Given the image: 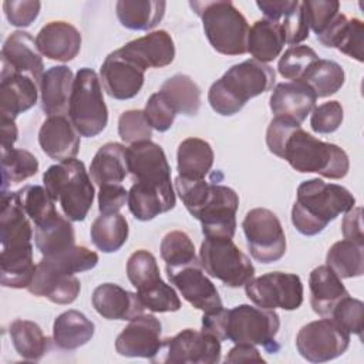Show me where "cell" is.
<instances>
[{
  "label": "cell",
  "instance_id": "cell-1",
  "mask_svg": "<svg viewBox=\"0 0 364 364\" xmlns=\"http://www.w3.org/2000/svg\"><path fill=\"white\" fill-rule=\"evenodd\" d=\"M266 144L273 155L286 159L297 172H314L330 179L348 173L350 161L344 149L314 138L291 119L274 117L266 131Z\"/></svg>",
  "mask_w": 364,
  "mask_h": 364
},
{
  "label": "cell",
  "instance_id": "cell-2",
  "mask_svg": "<svg viewBox=\"0 0 364 364\" xmlns=\"http://www.w3.org/2000/svg\"><path fill=\"white\" fill-rule=\"evenodd\" d=\"M175 189L188 212L200 222L205 237H229L236 232L237 193L222 183L176 176Z\"/></svg>",
  "mask_w": 364,
  "mask_h": 364
},
{
  "label": "cell",
  "instance_id": "cell-3",
  "mask_svg": "<svg viewBox=\"0 0 364 364\" xmlns=\"http://www.w3.org/2000/svg\"><path fill=\"white\" fill-rule=\"evenodd\" d=\"M279 327L280 318L274 310L250 304L203 313L202 317V328L220 341L229 340L235 344L262 346L272 354L280 350V344L276 341Z\"/></svg>",
  "mask_w": 364,
  "mask_h": 364
},
{
  "label": "cell",
  "instance_id": "cell-4",
  "mask_svg": "<svg viewBox=\"0 0 364 364\" xmlns=\"http://www.w3.org/2000/svg\"><path fill=\"white\" fill-rule=\"evenodd\" d=\"M355 206L353 193L341 185L313 178L297 188V198L291 208V223L304 236H314L338 215Z\"/></svg>",
  "mask_w": 364,
  "mask_h": 364
},
{
  "label": "cell",
  "instance_id": "cell-5",
  "mask_svg": "<svg viewBox=\"0 0 364 364\" xmlns=\"http://www.w3.org/2000/svg\"><path fill=\"white\" fill-rule=\"evenodd\" d=\"M276 80L274 70L256 60H246L232 65L219 80H216L208 92V101L212 109L223 117L237 114L245 104L266 91Z\"/></svg>",
  "mask_w": 364,
  "mask_h": 364
},
{
  "label": "cell",
  "instance_id": "cell-6",
  "mask_svg": "<svg viewBox=\"0 0 364 364\" xmlns=\"http://www.w3.org/2000/svg\"><path fill=\"white\" fill-rule=\"evenodd\" d=\"M91 181L84 162L75 158L51 165L43 173L44 188L71 222L84 220L92 206L95 193Z\"/></svg>",
  "mask_w": 364,
  "mask_h": 364
},
{
  "label": "cell",
  "instance_id": "cell-7",
  "mask_svg": "<svg viewBox=\"0 0 364 364\" xmlns=\"http://www.w3.org/2000/svg\"><path fill=\"white\" fill-rule=\"evenodd\" d=\"M189 6L200 17L206 38L218 53L225 55L247 53L250 27L232 1H191Z\"/></svg>",
  "mask_w": 364,
  "mask_h": 364
},
{
  "label": "cell",
  "instance_id": "cell-8",
  "mask_svg": "<svg viewBox=\"0 0 364 364\" xmlns=\"http://www.w3.org/2000/svg\"><path fill=\"white\" fill-rule=\"evenodd\" d=\"M68 118L81 136L101 134L108 122V109L102 97L101 81L88 67L80 68L74 78Z\"/></svg>",
  "mask_w": 364,
  "mask_h": 364
},
{
  "label": "cell",
  "instance_id": "cell-9",
  "mask_svg": "<svg viewBox=\"0 0 364 364\" xmlns=\"http://www.w3.org/2000/svg\"><path fill=\"white\" fill-rule=\"evenodd\" d=\"M199 262L205 273L228 287L245 286L255 276L250 259L229 237H205L199 249Z\"/></svg>",
  "mask_w": 364,
  "mask_h": 364
},
{
  "label": "cell",
  "instance_id": "cell-10",
  "mask_svg": "<svg viewBox=\"0 0 364 364\" xmlns=\"http://www.w3.org/2000/svg\"><path fill=\"white\" fill-rule=\"evenodd\" d=\"M250 255L260 263H274L286 253V235L279 218L266 208L250 209L243 222Z\"/></svg>",
  "mask_w": 364,
  "mask_h": 364
},
{
  "label": "cell",
  "instance_id": "cell-11",
  "mask_svg": "<svg viewBox=\"0 0 364 364\" xmlns=\"http://www.w3.org/2000/svg\"><path fill=\"white\" fill-rule=\"evenodd\" d=\"M220 340L202 330L185 328L173 337L162 340L152 363L215 364L220 361Z\"/></svg>",
  "mask_w": 364,
  "mask_h": 364
},
{
  "label": "cell",
  "instance_id": "cell-12",
  "mask_svg": "<svg viewBox=\"0 0 364 364\" xmlns=\"http://www.w3.org/2000/svg\"><path fill=\"white\" fill-rule=\"evenodd\" d=\"M246 296L257 307L287 311L297 310L303 303V283L294 273L270 272L259 277H252L245 284Z\"/></svg>",
  "mask_w": 364,
  "mask_h": 364
},
{
  "label": "cell",
  "instance_id": "cell-13",
  "mask_svg": "<svg viewBox=\"0 0 364 364\" xmlns=\"http://www.w3.org/2000/svg\"><path fill=\"white\" fill-rule=\"evenodd\" d=\"M350 334L331 318L323 317L304 324L296 337L300 355L310 363H326L346 353Z\"/></svg>",
  "mask_w": 364,
  "mask_h": 364
},
{
  "label": "cell",
  "instance_id": "cell-14",
  "mask_svg": "<svg viewBox=\"0 0 364 364\" xmlns=\"http://www.w3.org/2000/svg\"><path fill=\"white\" fill-rule=\"evenodd\" d=\"M169 282L179 290L182 297L195 309L212 313L223 309L216 286L205 274L200 262L188 263L178 267H165Z\"/></svg>",
  "mask_w": 364,
  "mask_h": 364
},
{
  "label": "cell",
  "instance_id": "cell-15",
  "mask_svg": "<svg viewBox=\"0 0 364 364\" xmlns=\"http://www.w3.org/2000/svg\"><path fill=\"white\" fill-rule=\"evenodd\" d=\"M128 173L134 182L173 191L171 182V166L161 145L142 141L127 148Z\"/></svg>",
  "mask_w": 364,
  "mask_h": 364
},
{
  "label": "cell",
  "instance_id": "cell-16",
  "mask_svg": "<svg viewBox=\"0 0 364 364\" xmlns=\"http://www.w3.org/2000/svg\"><path fill=\"white\" fill-rule=\"evenodd\" d=\"M144 80L145 70L119 50L109 53L100 70V81L105 92L115 100L134 98L141 91Z\"/></svg>",
  "mask_w": 364,
  "mask_h": 364
},
{
  "label": "cell",
  "instance_id": "cell-17",
  "mask_svg": "<svg viewBox=\"0 0 364 364\" xmlns=\"http://www.w3.org/2000/svg\"><path fill=\"white\" fill-rule=\"evenodd\" d=\"M162 324L154 314H139L118 334L115 350L122 357L152 360L162 346Z\"/></svg>",
  "mask_w": 364,
  "mask_h": 364
},
{
  "label": "cell",
  "instance_id": "cell-18",
  "mask_svg": "<svg viewBox=\"0 0 364 364\" xmlns=\"http://www.w3.org/2000/svg\"><path fill=\"white\" fill-rule=\"evenodd\" d=\"M1 73H16L33 78L38 85L44 74L41 53L30 33H11L1 47Z\"/></svg>",
  "mask_w": 364,
  "mask_h": 364
},
{
  "label": "cell",
  "instance_id": "cell-19",
  "mask_svg": "<svg viewBox=\"0 0 364 364\" xmlns=\"http://www.w3.org/2000/svg\"><path fill=\"white\" fill-rule=\"evenodd\" d=\"M27 290L55 304H70L78 297L81 283L74 274L64 273L41 259Z\"/></svg>",
  "mask_w": 364,
  "mask_h": 364
},
{
  "label": "cell",
  "instance_id": "cell-20",
  "mask_svg": "<svg viewBox=\"0 0 364 364\" xmlns=\"http://www.w3.org/2000/svg\"><path fill=\"white\" fill-rule=\"evenodd\" d=\"M38 144L47 156L63 162L77 156L81 141L80 134L65 115H54L41 124Z\"/></svg>",
  "mask_w": 364,
  "mask_h": 364
},
{
  "label": "cell",
  "instance_id": "cell-21",
  "mask_svg": "<svg viewBox=\"0 0 364 364\" xmlns=\"http://www.w3.org/2000/svg\"><path fill=\"white\" fill-rule=\"evenodd\" d=\"M125 57L146 68H162L169 65L175 58V44L171 34L165 30H156L148 33L139 38H135L121 48H118Z\"/></svg>",
  "mask_w": 364,
  "mask_h": 364
},
{
  "label": "cell",
  "instance_id": "cell-22",
  "mask_svg": "<svg viewBox=\"0 0 364 364\" xmlns=\"http://www.w3.org/2000/svg\"><path fill=\"white\" fill-rule=\"evenodd\" d=\"M314 91L301 81L280 82L270 95V109L274 117H282L301 124L316 107Z\"/></svg>",
  "mask_w": 364,
  "mask_h": 364
},
{
  "label": "cell",
  "instance_id": "cell-23",
  "mask_svg": "<svg viewBox=\"0 0 364 364\" xmlns=\"http://www.w3.org/2000/svg\"><path fill=\"white\" fill-rule=\"evenodd\" d=\"M80 31L67 21H50L37 34L36 44L41 55L67 63L77 57L81 48Z\"/></svg>",
  "mask_w": 364,
  "mask_h": 364
},
{
  "label": "cell",
  "instance_id": "cell-24",
  "mask_svg": "<svg viewBox=\"0 0 364 364\" xmlns=\"http://www.w3.org/2000/svg\"><path fill=\"white\" fill-rule=\"evenodd\" d=\"M95 311L107 320H132L144 313L145 307L136 293L114 283H102L91 296Z\"/></svg>",
  "mask_w": 364,
  "mask_h": 364
},
{
  "label": "cell",
  "instance_id": "cell-25",
  "mask_svg": "<svg viewBox=\"0 0 364 364\" xmlns=\"http://www.w3.org/2000/svg\"><path fill=\"white\" fill-rule=\"evenodd\" d=\"M38 84L23 74H0V114L1 118L16 119L21 112L36 105Z\"/></svg>",
  "mask_w": 364,
  "mask_h": 364
},
{
  "label": "cell",
  "instance_id": "cell-26",
  "mask_svg": "<svg viewBox=\"0 0 364 364\" xmlns=\"http://www.w3.org/2000/svg\"><path fill=\"white\" fill-rule=\"evenodd\" d=\"M74 78L67 65H54L44 71L38 87L41 108L48 117L68 114Z\"/></svg>",
  "mask_w": 364,
  "mask_h": 364
},
{
  "label": "cell",
  "instance_id": "cell-27",
  "mask_svg": "<svg viewBox=\"0 0 364 364\" xmlns=\"http://www.w3.org/2000/svg\"><path fill=\"white\" fill-rule=\"evenodd\" d=\"M363 36L364 24L360 18H347L338 13L334 20L317 36V40L331 48H337L343 54L363 61Z\"/></svg>",
  "mask_w": 364,
  "mask_h": 364
},
{
  "label": "cell",
  "instance_id": "cell-28",
  "mask_svg": "<svg viewBox=\"0 0 364 364\" xmlns=\"http://www.w3.org/2000/svg\"><path fill=\"white\" fill-rule=\"evenodd\" d=\"M33 226L21 208L17 193L1 191L0 202V242L1 247L31 243Z\"/></svg>",
  "mask_w": 364,
  "mask_h": 364
},
{
  "label": "cell",
  "instance_id": "cell-29",
  "mask_svg": "<svg viewBox=\"0 0 364 364\" xmlns=\"http://www.w3.org/2000/svg\"><path fill=\"white\" fill-rule=\"evenodd\" d=\"M310 304L320 317H330L337 303L348 296L341 279L327 266L321 264L311 270L309 276Z\"/></svg>",
  "mask_w": 364,
  "mask_h": 364
},
{
  "label": "cell",
  "instance_id": "cell-30",
  "mask_svg": "<svg viewBox=\"0 0 364 364\" xmlns=\"http://www.w3.org/2000/svg\"><path fill=\"white\" fill-rule=\"evenodd\" d=\"M37 264L33 262V245L1 247L0 283L4 287L24 289L33 280Z\"/></svg>",
  "mask_w": 364,
  "mask_h": 364
},
{
  "label": "cell",
  "instance_id": "cell-31",
  "mask_svg": "<svg viewBox=\"0 0 364 364\" xmlns=\"http://www.w3.org/2000/svg\"><path fill=\"white\" fill-rule=\"evenodd\" d=\"M128 208L135 219L146 222L175 206V192L134 182L128 192Z\"/></svg>",
  "mask_w": 364,
  "mask_h": 364
},
{
  "label": "cell",
  "instance_id": "cell-32",
  "mask_svg": "<svg viewBox=\"0 0 364 364\" xmlns=\"http://www.w3.org/2000/svg\"><path fill=\"white\" fill-rule=\"evenodd\" d=\"M94 323L78 310H67L53 324V341L57 348L71 351L85 346L94 336Z\"/></svg>",
  "mask_w": 364,
  "mask_h": 364
},
{
  "label": "cell",
  "instance_id": "cell-33",
  "mask_svg": "<svg viewBox=\"0 0 364 364\" xmlns=\"http://www.w3.org/2000/svg\"><path fill=\"white\" fill-rule=\"evenodd\" d=\"M128 175L127 148L118 142L104 144L94 155L90 165V176L98 186L121 183Z\"/></svg>",
  "mask_w": 364,
  "mask_h": 364
},
{
  "label": "cell",
  "instance_id": "cell-34",
  "mask_svg": "<svg viewBox=\"0 0 364 364\" xmlns=\"http://www.w3.org/2000/svg\"><path fill=\"white\" fill-rule=\"evenodd\" d=\"M286 44V36L283 27L273 20L262 18L253 23L249 28L247 53L253 60L263 64L277 58Z\"/></svg>",
  "mask_w": 364,
  "mask_h": 364
},
{
  "label": "cell",
  "instance_id": "cell-35",
  "mask_svg": "<svg viewBox=\"0 0 364 364\" xmlns=\"http://www.w3.org/2000/svg\"><path fill=\"white\" fill-rule=\"evenodd\" d=\"M215 154L209 142L200 138L183 139L176 152L178 173L188 179H205L213 166Z\"/></svg>",
  "mask_w": 364,
  "mask_h": 364
},
{
  "label": "cell",
  "instance_id": "cell-36",
  "mask_svg": "<svg viewBox=\"0 0 364 364\" xmlns=\"http://www.w3.org/2000/svg\"><path fill=\"white\" fill-rule=\"evenodd\" d=\"M165 9L166 3L158 0H119L115 4L121 26L135 31L154 28L164 18Z\"/></svg>",
  "mask_w": 364,
  "mask_h": 364
},
{
  "label": "cell",
  "instance_id": "cell-37",
  "mask_svg": "<svg viewBox=\"0 0 364 364\" xmlns=\"http://www.w3.org/2000/svg\"><path fill=\"white\" fill-rule=\"evenodd\" d=\"M9 334L17 354L27 361H38L50 350V338L34 321L17 318L10 324Z\"/></svg>",
  "mask_w": 364,
  "mask_h": 364
},
{
  "label": "cell",
  "instance_id": "cell-38",
  "mask_svg": "<svg viewBox=\"0 0 364 364\" xmlns=\"http://www.w3.org/2000/svg\"><path fill=\"white\" fill-rule=\"evenodd\" d=\"M176 114L193 117L200 108V88L186 74H175L169 77L159 90Z\"/></svg>",
  "mask_w": 364,
  "mask_h": 364
},
{
  "label": "cell",
  "instance_id": "cell-39",
  "mask_svg": "<svg viewBox=\"0 0 364 364\" xmlns=\"http://www.w3.org/2000/svg\"><path fill=\"white\" fill-rule=\"evenodd\" d=\"M128 222L121 213H101L91 225L90 235L94 246L104 253L119 250L128 239Z\"/></svg>",
  "mask_w": 364,
  "mask_h": 364
},
{
  "label": "cell",
  "instance_id": "cell-40",
  "mask_svg": "<svg viewBox=\"0 0 364 364\" xmlns=\"http://www.w3.org/2000/svg\"><path fill=\"white\" fill-rule=\"evenodd\" d=\"M34 228L36 246L43 256L60 253L75 245V233L71 220L60 213L50 222Z\"/></svg>",
  "mask_w": 364,
  "mask_h": 364
},
{
  "label": "cell",
  "instance_id": "cell-41",
  "mask_svg": "<svg viewBox=\"0 0 364 364\" xmlns=\"http://www.w3.org/2000/svg\"><path fill=\"white\" fill-rule=\"evenodd\" d=\"M326 264L340 277H360L364 273V245L351 240L336 242L327 252Z\"/></svg>",
  "mask_w": 364,
  "mask_h": 364
},
{
  "label": "cell",
  "instance_id": "cell-42",
  "mask_svg": "<svg viewBox=\"0 0 364 364\" xmlns=\"http://www.w3.org/2000/svg\"><path fill=\"white\" fill-rule=\"evenodd\" d=\"M344 80L346 73L338 63L318 58L310 65L300 81L307 84L317 98H324L336 94L343 87Z\"/></svg>",
  "mask_w": 364,
  "mask_h": 364
},
{
  "label": "cell",
  "instance_id": "cell-43",
  "mask_svg": "<svg viewBox=\"0 0 364 364\" xmlns=\"http://www.w3.org/2000/svg\"><path fill=\"white\" fill-rule=\"evenodd\" d=\"M38 172L37 158L20 148L1 151V191H7L10 183L23 182Z\"/></svg>",
  "mask_w": 364,
  "mask_h": 364
},
{
  "label": "cell",
  "instance_id": "cell-44",
  "mask_svg": "<svg viewBox=\"0 0 364 364\" xmlns=\"http://www.w3.org/2000/svg\"><path fill=\"white\" fill-rule=\"evenodd\" d=\"M16 193L21 208L31 219L34 226H41L58 215L55 202L46 188L40 185H27L18 189Z\"/></svg>",
  "mask_w": 364,
  "mask_h": 364
},
{
  "label": "cell",
  "instance_id": "cell-45",
  "mask_svg": "<svg viewBox=\"0 0 364 364\" xmlns=\"http://www.w3.org/2000/svg\"><path fill=\"white\" fill-rule=\"evenodd\" d=\"M159 250L161 257L165 262V267H178L199 260L195 253L192 239L182 230H172L166 233L161 240Z\"/></svg>",
  "mask_w": 364,
  "mask_h": 364
},
{
  "label": "cell",
  "instance_id": "cell-46",
  "mask_svg": "<svg viewBox=\"0 0 364 364\" xmlns=\"http://www.w3.org/2000/svg\"><path fill=\"white\" fill-rule=\"evenodd\" d=\"M136 294L145 309L154 313L178 311L181 309V300L176 291L166 284L162 279L136 289Z\"/></svg>",
  "mask_w": 364,
  "mask_h": 364
},
{
  "label": "cell",
  "instance_id": "cell-47",
  "mask_svg": "<svg viewBox=\"0 0 364 364\" xmlns=\"http://www.w3.org/2000/svg\"><path fill=\"white\" fill-rule=\"evenodd\" d=\"M41 259L46 260L53 267L70 274L91 270L98 263V255L94 250H90L85 246H77V245L60 253H55L51 256H43Z\"/></svg>",
  "mask_w": 364,
  "mask_h": 364
},
{
  "label": "cell",
  "instance_id": "cell-48",
  "mask_svg": "<svg viewBox=\"0 0 364 364\" xmlns=\"http://www.w3.org/2000/svg\"><path fill=\"white\" fill-rule=\"evenodd\" d=\"M318 60L317 53L307 46H290L277 63L279 74L291 81H300L310 65Z\"/></svg>",
  "mask_w": 364,
  "mask_h": 364
},
{
  "label": "cell",
  "instance_id": "cell-49",
  "mask_svg": "<svg viewBox=\"0 0 364 364\" xmlns=\"http://www.w3.org/2000/svg\"><path fill=\"white\" fill-rule=\"evenodd\" d=\"M348 334H357L363 340L364 327V304L361 300L351 297L350 294L341 299L333 309L330 317Z\"/></svg>",
  "mask_w": 364,
  "mask_h": 364
},
{
  "label": "cell",
  "instance_id": "cell-50",
  "mask_svg": "<svg viewBox=\"0 0 364 364\" xmlns=\"http://www.w3.org/2000/svg\"><path fill=\"white\" fill-rule=\"evenodd\" d=\"M118 134L127 144L151 141L152 127L149 125L142 109H128L119 115Z\"/></svg>",
  "mask_w": 364,
  "mask_h": 364
},
{
  "label": "cell",
  "instance_id": "cell-51",
  "mask_svg": "<svg viewBox=\"0 0 364 364\" xmlns=\"http://www.w3.org/2000/svg\"><path fill=\"white\" fill-rule=\"evenodd\" d=\"M284 31L286 43L290 46H297L309 37V21L303 7V3L294 0V4L277 21Z\"/></svg>",
  "mask_w": 364,
  "mask_h": 364
},
{
  "label": "cell",
  "instance_id": "cell-52",
  "mask_svg": "<svg viewBox=\"0 0 364 364\" xmlns=\"http://www.w3.org/2000/svg\"><path fill=\"white\" fill-rule=\"evenodd\" d=\"M144 114L152 129H156L158 132L168 131L172 127L175 117L178 115L161 91L152 94L148 98Z\"/></svg>",
  "mask_w": 364,
  "mask_h": 364
},
{
  "label": "cell",
  "instance_id": "cell-53",
  "mask_svg": "<svg viewBox=\"0 0 364 364\" xmlns=\"http://www.w3.org/2000/svg\"><path fill=\"white\" fill-rule=\"evenodd\" d=\"M309 27L318 36L340 13V3L337 0H306L301 1Z\"/></svg>",
  "mask_w": 364,
  "mask_h": 364
},
{
  "label": "cell",
  "instance_id": "cell-54",
  "mask_svg": "<svg viewBox=\"0 0 364 364\" xmlns=\"http://www.w3.org/2000/svg\"><path fill=\"white\" fill-rule=\"evenodd\" d=\"M344 118L343 107L338 101H328L314 107L310 117V127L317 134H331L338 129Z\"/></svg>",
  "mask_w": 364,
  "mask_h": 364
},
{
  "label": "cell",
  "instance_id": "cell-55",
  "mask_svg": "<svg viewBox=\"0 0 364 364\" xmlns=\"http://www.w3.org/2000/svg\"><path fill=\"white\" fill-rule=\"evenodd\" d=\"M41 3L37 0H6L3 10L11 26L28 27L38 16Z\"/></svg>",
  "mask_w": 364,
  "mask_h": 364
},
{
  "label": "cell",
  "instance_id": "cell-56",
  "mask_svg": "<svg viewBox=\"0 0 364 364\" xmlns=\"http://www.w3.org/2000/svg\"><path fill=\"white\" fill-rule=\"evenodd\" d=\"M128 200V192L121 183H107L100 186L98 209L101 213H118Z\"/></svg>",
  "mask_w": 364,
  "mask_h": 364
},
{
  "label": "cell",
  "instance_id": "cell-57",
  "mask_svg": "<svg viewBox=\"0 0 364 364\" xmlns=\"http://www.w3.org/2000/svg\"><path fill=\"white\" fill-rule=\"evenodd\" d=\"M341 232L344 239L358 245H364L363 209L360 206H354L346 212V216L341 222Z\"/></svg>",
  "mask_w": 364,
  "mask_h": 364
},
{
  "label": "cell",
  "instance_id": "cell-58",
  "mask_svg": "<svg viewBox=\"0 0 364 364\" xmlns=\"http://www.w3.org/2000/svg\"><path fill=\"white\" fill-rule=\"evenodd\" d=\"M226 363H264V358L259 354V350L253 344H235L228 353Z\"/></svg>",
  "mask_w": 364,
  "mask_h": 364
},
{
  "label": "cell",
  "instance_id": "cell-59",
  "mask_svg": "<svg viewBox=\"0 0 364 364\" xmlns=\"http://www.w3.org/2000/svg\"><path fill=\"white\" fill-rule=\"evenodd\" d=\"M17 127L14 119L1 118V151L13 148L14 142L17 141Z\"/></svg>",
  "mask_w": 364,
  "mask_h": 364
}]
</instances>
